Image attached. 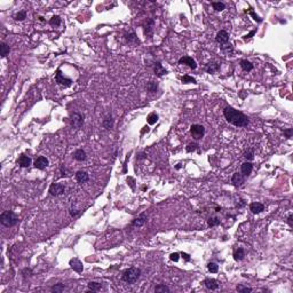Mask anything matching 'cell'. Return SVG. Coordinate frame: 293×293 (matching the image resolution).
Here are the masks:
<instances>
[{
	"instance_id": "e0dca14e",
	"label": "cell",
	"mask_w": 293,
	"mask_h": 293,
	"mask_svg": "<svg viewBox=\"0 0 293 293\" xmlns=\"http://www.w3.org/2000/svg\"><path fill=\"white\" fill-rule=\"evenodd\" d=\"M17 164L21 167H29L31 165V158L25 155H21L20 158L17 159Z\"/></svg>"
},
{
	"instance_id": "d4e9b609",
	"label": "cell",
	"mask_w": 293,
	"mask_h": 293,
	"mask_svg": "<svg viewBox=\"0 0 293 293\" xmlns=\"http://www.w3.org/2000/svg\"><path fill=\"white\" fill-rule=\"evenodd\" d=\"M102 125H103V127L105 129H111L112 126H113V119H112V116H108V117H105L103 119V123H102Z\"/></svg>"
},
{
	"instance_id": "1f68e13d",
	"label": "cell",
	"mask_w": 293,
	"mask_h": 293,
	"mask_svg": "<svg viewBox=\"0 0 293 293\" xmlns=\"http://www.w3.org/2000/svg\"><path fill=\"white\" fill-rule=\"evenodd\" d=\"M146 88H148V91L150 93H155V92H157V89H158V85H157V83H155V81H149L148 85H146Z\"/></svg>"
},
{
	"instance_id": "f35d334b",
	"label": "cell",
	"mask_w": 293,
	"mask_h": 293,
	"mask_svg": "<svg viewBox=\"0 0 293 293\" xmlns=\"http://www.w3.org/2000/svg\"><path fill=\"white\" fill-rule=\"evenodd\" d=\"M198 149V144L197 143H195V142H192V143H189L187 148H186V150H187V152H194V151H196Z\"/></svg>"
},
{
	"instance_id": "4dcf8cb0",
	"label": "cell",
	"mask_w": 293,
	"mask_h": 293,
	"mask_svg": "<svg viewBox=\"0 0 293 293\" xmlns=\"http://www.w3.org/2000/svg\"><path fill=\"white\" fill-rule=\"evenodd\" d=\"M181 80H182V83H183V84H190V83H192V84H197L196 79H195L194 77H191V76H189V75L183 76Z\"/></svg>"
},
{
	"instance_id": "bcb514c9",
	"label": "cell",
	"mask_w": 293,
	"mask_h": 293,
	"mask_svg": "<svg viewBox=\"0 0 293 293\" xmlns=\"http://www.w3.org/2000/svg\"><path fill=\"white\" fill-rule=\"evenodd\" d=\"M170 259L172 260V261H174V262H176V261H179V259H180V254L179 253H172L171 255H170Z\"/></svg>"
},
{
	"instance_id": "ba28073f",
	"label": "cell",
	"mask_w": 293,
	"mask_h": 293,
	"mask_svg": "<svg viewBox=\"0 0 293 293\" xmlns=\"http://www.w3.org/2000/svg\"><path fill=\"white\" fill-rule=\"evenodd\" d=\"M179 63H180V64H186V65H188L190 69H192V70H195L197 68L196 61L194 60L191 56H182L181 59L179 60Z\"/></svg>"
},
{
	"instance_id": "5b68a950",
	"label": "cell",
	"mask_w": 293,
	"mask_h": 293,
	"mask_svg": "<svg viewBox=\"0 0 293 293\" xmlns=\"http://www.w3.org/2000/svg\"><path fill=\"white\" fill-rule=\"evenodd\" d=\"M55 80H56V83L61 85V86L63 87H70L72 85V80L70 79V78H67L63 76V73H62V71L60 69L56 71V75H55Z\"/></svg>"
},
{
	"instance_id": "cb8c5ba5",
	"label": "cell",
	"mask_w": 293,
	"mask_h": 293,
	"mask_svg": "<svg viewBox=\"0 0 293 293\" xmlns=\"http://www.w3.org/2000/svg\"><path fill=\"white\" fill-rule=\"evenodd\" d=\"M10 52V48L6 43H1L0 44V54H1V57H6Z\"/></svg>"
},
{
	"instance_id": "d6986e66",
	"label": "cell",
	"mask_w": 293,
	"mask_h": 293,
	"mask_svg": "<svg viewBox=\"0 0 293 293\" xmlns=\"http://www.w3.org/2000/svg\"><path fill=\"white\" fill-rule=\"evenodd\" d=\"M73 158L78 160V162H84L85 159L87 158V155L86 152H85V150H83V149H78L75 151V154H73Z\"/></svg>"
},
{
	"instance_id": "7a4b0ae2",
	"label": "cell",
	"mask_w": 293,
	"mask_h": 293,
	"mask_svg": "<svg viewBox=\"0 0 293 293\" xmlns=\"http://www.w3.org/2000/svg\"><path fill=\"white\" fill-rule=\"evenodd\" d=\"M140 275H141V270L139 268L132 267L129 269H126L123 275H121V279L127 283V284H134L139 278H140Z\"/></svg>"
},
{
	"instance_id": "681fc988",
	"label": "cell",
	"mask_w": 293,
	"mask_h": 293,
	"mask_svg": "<svg viewBox=\"0 0 293 293\" xmlns=\"http://www.w3.org/2000/svg\"><path fill=\"white\" fill-rule=\"evenodd\" d=\"M292 218H293V216H292V214H290V215L287 216V224H289V226H290V227H291V228H292V227H293Z\"/></svg>"
},
{
	"instance_id": "83f0119b",
	"label": "cell",
	"mask_w": 293,
	"mask_h": 293,
	"mask_svg": "<svg viewBox=\"0 0 293 293\" xmlns=\"http://www.w3.org/2000/svg\"><path fill=\"white\" fill-rule=\"evenodd\" d=\"M146 120H148V124H149V125H154V124H156V123L158 121V115H157L156 112H151V113L148 116Z\"/></svg>"
},
{
	"instance_id": "7402d4cb",
	"label": "cell",
	"mask_w": 293,
	"mask_h": 293,
	"mask_svg": "<svg viewBox=\"0 0 293 293\" xmlns=\"http://www.w3.org/2000/svg\"><path fill=\"white\" fill-rule=\"evenodd\" d=\"M219 70H220V64H218L215 62H211L206 64V71L208 73H214Z\"/></svg>"
},
{
	"instance_id": "e575fe53",
	"label": "cell",
	"mask_w": 293,
	"mask_h": 293,
	"mask_svg": "<svg viewBox=\"0 0 293 293\" xmlns=\"http://www.w3.org/2000/svg\"><path fill=\"white\" fill-rule=\"evenodd\" d=\"M207 269H208L210 273L215 274V273H218V270H219V266L216 265L215 262H210V263L207 265Z\"/></svg>"
},
{
	"instance_id": "8fae6325",
	"label": "cell",
	"mask_w": 293,
	"mask_h": 293,
	"mask_svg": "<svg viewBox=\"0 0 293 293\" xmlns=\"http://www.w3.org/2000/svg\"><path fill=\"white\" fill-rule=\"evenodd\" d=\"M70 267L72 268L75 271H77V273H81L83 270H84V266H83V263H81V261L77 258H73L70 260Z\"/></svg>"
},
{
	"instance_id": "9f6ffc18",
	"label": "cell",
	"mask_w": 293,
	"mask_h": 293,
	"mask_svg": "<svg viewBox=\"0 0 293 293\" xmlns=\"http://www.w3.org/2000/svg\"><path fill=\"white\" fill-rule=\"evenodd\" d=\"M39 20H40L41 22H44V17H43V16H40V17H39Z\"/></svg>"
},
{
	"instance_id": "30bf717a",
	"label": "cell",
	"mask_w": 293,
	"mask_h": 293,
	"mask_svg": "<svg viewBox=\"0 0 293 293\" xmlns=\"http://www.w3.org/2000/svg\"><path fill=\"white\" fill-rule=\"evenodd\" d=\"M48 166V159L44 156H39L37 159L35 160V167L38 170H45L46 167Z\"/></svg>"
},
{
	"instance_id": "ab89813d",
	"label": "cell",
	"mask_w": 293,
	"mask_h": 293,
	"mask_svg": "<svg viewBox=\"0 0 293 293\" xmlns=\"http://www.w3.org/2000/svg\"><path fill=\"white\" fill-rule=\"evenodd\" d=\"M237 291L241 293H250L252 292V289L247 286H243V285H237Z\"/></svg>"
},
{
	"instance_id": "f5cc1de1",
	"label": "cell",
	"mask_w": 293,
	"mask_h": 293,
	"mask_svg": "<svg viewBox=\"0 0 293 293\" xmlns=\"http://www.w3.org/2000/svg\"><path fill=\"white\" fill-rule=\"evenodd\" d=\"M146 132H149V127H148V126L143 127V129H142V132H141V133H142V134H144Z\"/></svg>"
},
{
	"instance_id": "603a6c76",
	"label": "cell",
	"mask_w": 293,
	"mask_h": 293,
	"mask_svg": "<svg viewBox=\"0 0 293 293\" xmlns=\"http://www.w3.org/2000/svg\"><path fill=\"white\" fill-rule=\"evenodd\" d=\"M234 259L236 260V261H241V260H243L244 259V257H245V252H244V250L242 249V247H238V249H236V250L234 251Z\"/></svg>"
},
{
	"instance_id": "d6a6232c",
	"label": "cell",
	"mask_w": 293,
	"mask_h": 293,
	"mask_svg": "<svg viewBox=\"0 0 293 293\" xmlns=\"http://www.w3.org/2000/svg\"><path fill=\"white\" fill-rule=\"evenodd\" d=\"M65 290V285L62 284V283H59V284L54 285L52 287V292H55V293H60V292H63Z\"/></svg>"
},
{
	"instance_id": "6da1fadb",
	"label": "cell",
	"mask_w": 293,
	"mask_h": 293,
	"mask_svg": "<svg viewBox=\"0 0 293 293\" xmlns=\"http://www.w3.org/2000/svg\"><path fill=\"white\" fill-rule=\"evenodd\" d=\"M223 116L226 120L236 127H245L249 124V118L243 113L231 107H227L223 110Z\"/></svg>"
},
{
	"instance_id": "db71d44e",
	"label": "cell",
	"mask_w": 293,
	"mask_h": 293,
	"mask_svg": "<svg viewBox=\"0 0 293 293\" xmlns=\"http://www.w3.org/2000/svg\"><path fill=\"white\" fill-rule=\"evenodd\" d=\"M221 211V207H215V212H220Z\"/></svg>"
},
{
	"instance_id": "9a60e30c",
	"label": "cell",
	"mask_w": 293,
	"mask_h": 293,
	"mask_svg": "<svg viewBox=\"0 0 293 293\" xmlns=\"http://www.w3.org/2000/svg\"><path fill=\"white\" fill-rule=\"evenodd\" d=\"M252 170H253V164L250 163V162H245L241 166V172L244 176H249L252 173Z\"/></svg>"
},
{
	"instance_id": "f907efd6",
	"label": "cell",
	"mask_w": 293,
	"mask_h": 293,
	"mask_svg": "<svg viewBox=\"0 0 293 293\" xmlns=\"http://www.w3.org/2000/svg\"><path fill=\"white\" fill-rule=\"evenodd\" d=\"M181 255L183 257V258H184V260H186V261H190V255H189V254H187V253H182Z\"/></svg>"
},
{
	"instance_id": "4fadbf2b",
	"label": "cell",
	"mask_w": 293,
	"mask_h": 293,
	"mask_svg": "<svg viewBox=\"0 0 293 293\" xmlns=\"http://www.w3.org/2000/svg\"><path fill=\"white\" fill-rule=\"evenodd\" d=\"M245 179H244V175L242 173H234L233 176H231V183H233L235 187H241L242 184L244 183Z\"/></svg>"
},
{
	"instance_id": "4316f807",
	"label": "cell",
	"mask_w": 293,
	"mask_h": 293,
	"mask_svg": "<svg viewBox=\"0 0 293 293\" xmlns=\"http://www.w3.org/2000/svg\"><path fill=\"white\" fill-rule=\"evenodd\" d=\"M87 286H88V290L94 291V292H96V291H100V290H101V287H102V285L100 284V283H97V282H89Z\"/></svg>"
},
{
	"instance_id": "c3c4849f",
	"label": "cell",
	"mask_w": 293,
	"mask_h": 293,
	"mask_svg": "<svg viewBox=\"0 0 293 293\" xmlns=\"http://www.w3.org/2000/svg\"><path fill=\"white\" fill-rule=\"evenodd\" d=\"M255 32H257V30H253V31H251V32H250V33H249V35H246V36H245V37H244V40H247V39H250L251 37H252V36L254 35Z\"/></svg>"
},
{
	"instance_id": "277c9868",
	"label": "cell",
	"mask_w": 293,
	"mask_h": 293,
	"mask_svg": "<svg viewBox=\"0 0 293 293\" xmlns=\"http://www.w3.org/2000/svg\"><path fill=\"white\" fill-rule=\"evenodd\" d=\"M190 133L192 135V138L196 139V140H199L204 136L205 134V128L203 125H199V124H194L190 126Z\"/></svg>"
},
{
	"instance_id": "52a82bcc",
	"label": "cell",
	"mask_w": 293,
	"mask_h": 293,
	"mask_svg": "<svg viewBox=\"0 0 293 293\" xmlns=\"http://www.w3.org/2000/svg\"><path fill=\"white\" fill-rule=\"evenodd\" d=\"M71 123L72 126L76 129H79L83 125H84V117L83 115H80L79 112H75L71 115Z\"/></svg>"
},
{
	"instance_id": "2e32d148",
	"label": "cell",
	"mask_w": 293,
	"mask_h": 293,
	"mask_svg": "<svg viewBox=\"0 0 293 293\" xmlns=\"http://www.w3.org/2000/svg\"><path fill=\"white\" fill-rule=\"evenodd\" d=\"M146 222V213H142V214H140L138 218H135L132 221V226L133 227H142Z\"/></svg>"
},
{
	"instance_id": "ffe728a7",
	"label": "cell",
	"mask_w": 293,
	"mask_h": 293,
	"mask_svg": "<svg viewBox=\"0 0 293 293\" xmlns=\"http://www.w3.org/2000/svg\"><path fill=\"white\" fill-rule=\"evenodd\" d=\"M154 70H155V73L158 76V77H163L164 75L167 73L166 69L162 65V63H159V62L155 63V68H154Z\"/></svg>"
},
{
	"instance_id": "7c38bea8",
	"label": "cell",
	"mask_w": 293,
	"mask_h": 293,
	"mask_svg": "<svg viewBox=\"0 0 293 293\" xmlns=\"http://www.w3.org/2000/svg\"><path fill=\"white\" fill-rule=\"evenodd\" d=\"M204 284L211 291H215V290L219 289V286H220V283L216 279H214V278H206L204 281Z\"/></svg>"
},
{
	"instance_id": "7dc6e473",
	"label": "cell",
	"mask_w": 293,
	"mask_h": 293,
	"mask_svg": "<svg viewBox=\"0 0 293 293\" xmlns=\"http://www.w3.org/2000/svg\"><path fill=\"white\" fill-rule=\"evenodd\" d=\"M61 172H62V175H63V176H64V175H69V171L67 170L65 166H62V167H61Z\"/></svg>"
},
{
	"instance_id": "3957f363",
	"label": "cell",
	"mask_w": 293,
	"mask_h": 293,
	"mask_svg": "<svg viewBox=\"0 0 293 293\" xmlns=\"http://www.w3.org/2000/svg\"><path fill=\"white\" fill-rule=\"evenodd\" d=\"M0 222L2 223V226L10 228V227H14L15 224L17 223L18 218L13 211H5L0 215Z\"/></svg>"
},
{
	"instance_id": "9c48e42d",
	"label": "cell",
	"mask_w": 293,
	"mask_h": 293,
	"mask_svg": "<svg viewBox=\"0 0 293 293\" xmlns=\"http://www.w3.org/2000/svg\"><path fill=\"white\" fill-rule=\"evenodd\" d=\"M215 40H216V43L220 44V45H224V44H227L228 41H229V35H228V32H227V31H224V30L219 31V32L216 33Z\"/></svg>"
},
{
	"instance_id": "8992f818",
	"label": "cell",
	"mask_w": 293,
	"mask_h": 293,
	"mask_svg": "<svg viewBox=\"0 0 293 293\" xmlns=\"http://www.w3.org/2000/svg\"><path fill=\"white\" fill-rule=\"evenodd\" d=\"M49 194L52 196H60V195H63L64 191H65V186L62 184V183H53L51 184L49 187Z\"/></svg>"
},
{
	"instance_id": "ac0fdd59",
	"label": "cell",
	"mask_w": 293,
	"mask_h": 293,
	"mask_svg": "<svg viewBox=\"0 0 293 293\" xmlns=\"http://www.w3.org/2000/svg\"><path fill=\"white\" fill-rule=\"evenodd\" d=\"M76 180L79 183H85L89 180V176H88V173L85 171H78L76 173Z\"/></svg>"
},
{
	"instance_id": "484cf974",
	"label": "cell",
	"mask_w": 293,
	"mask_h": 293,
	"mask_svg": "<svg viewBox=\"0 0 293 293\" xmlns=\"http://www.w3.org/2000/svg\"><path fill=\"white\" fill-rule=\"evenodd\" d=\"M241 68L244 71H252L253 70V64L251 63L250 61H247V60H243V61H241Z\"/></svg>"
},
{
	"instance_id": "f6af8a7d",
	"label": "cell",
	"mask_w": 293,
	"mask_h": 293,
	"mask_svg": "<svg viewBox=\"0 0 293 293\" xmlns=\"http://www.w3.org/2000/svg\"><path fill=\"white\" fill-rule=\"evenodd\" d=\"M283 133H284V135L286 136V139H291L292 138L293 131H292V128H287V129H284Z\"/></svg>"
},
{
	"instance_id": "816d5d0a",
	"label": "cell",
	"mask_w": 293,
	"mask_h": 293,
	"mask_svg": "<svg viewBox=\"0 0 293 293\" xmlns=\"http://www.w3.org/2000/svg\"><path fill=\"white\" fill-rule=\"evenodd\" d=\"M70 214H71L72 216H77L78 215V211L77 210H71V211H70Z\"/></svg>"
},
{
	"instance_id": "60d3db41",
	"label": "cell",
	"mask_w": 293,
	"mask_h": 293,
	"mask_svg": "<svg viewBox=\"0 0 293 293\" xmlns=\"http://www.w3.org/2000/svg\"><path fill=\"white\" fill-rule=\"evenodd\" d=\"M26 18V12L22 10V12H18L17 14L15 15V20L16 21H23Z\"/></svg>"
},
{
	"instance_id": "7bdbcfd3",
	"label": "cell",
	"mask_w": 293,
	"mask_h": 293,
	"mask_svg": "<svg viewBox=\"0 0 293 293\" xmlns=\"http://www.w3.org/2000/svg\"><path fill=\"white\" fill-rule=\"evenodd\" d=\"M32 274H33V273H32V269H31V268H24V269L22 270V275H23L24 278H26V277H30Z\"/></svg>"
},
{
	"instance_id": "d590c367",
	"label": "cell",
	"mask_w": 293,
	"mask_h": 293,
	"mask_svg": "<svg viewBox=\"0 0 293 293\" xmlns=\"http://www.w3.org/2000/svg\"><path fill=\"white\" fill-rule=\"evenodd\" d=\"M49 24H51L52 26H59V25H61V17H60V16H57V15L53 16V17L49 20Z\"/></svg>"
},
{
	"instance_id": "f1b7e54d",
	"label": "cell",
	"mask_w": 293,
	"mask_h": 293,
	"mask_svg": "<svg viewBox=\"0 0 293 293\" xmlns=\"http://www.w3.org/2000/svg\"><path fill=\"white\" fill-rule=\"evenodd\" d=\"M207 224H208V227H216L220 224V220L216 216H212L207 220Z\"/></svg>"
},
{
	"instance_id": "836d02e7",
	"label": "cell",
	"mask_w": 293,
	"mask_h": 293,
	"mask_svg": "<svg viewBox=\"0 0 293 293\" xmlns=\"http://www.w3.org/2000/svg\"><path fill=\"white\" fill-rule=\"evenodd\" d=\"M212 7L216 12H221V10H223L226 8V5H224L223 2H220L219 1V2H212Z\"/></svg>"
},
{
	"instance_id": "74e56055",
	"label": "cell",
	"mask_w": 293,
	"mask_h": 293,
	"mask_svg": "<svg viewBox=\"0 0 293 293\" xmlns=\"http://www.w3.org/2000/svg\"><path fill=\"white\" fill-rule=\"evenodd\" d=\"M244 158L247 159V160H252L254 158V151L252 149H247L245 152H244Z\"/></svg>"
},
{
	"instance_id": "5bb4252c",
	"label": "cell",
	"mask_w": 293,
	"mask_h": 293,
	"mask_svg": "<svg viewBox=\"0 0 293 293\" xmlns=\"http://www.w3.org/2000/svg\"><path fill=\"white\" fill-rule=\"evenodd\" d=\"M250 211L253 214H259V213L265 211V206H263V204H261L259 202H253L250 205Z\"/></svg>"
},
{
	"instance_id": "44dd1931",
	"label": "cell",
	"mask_w": 293,
	"mask_h": 293,
	"mask_svg": "<svg viewBox=\"0 0 293 293\" xmlns=\"http://www.w3.org/2000/svg\"><path fill=\"white\" fill-rule=\"evenodd\" d=\"M154 24H155V22H154V20L152 18H150V20H148V22H146V24L144 25V35L146 36H152V30H154Z\"/></svg>"
},
{
	"instance_id": "ee69618b",
	"label": "cell",
	"mask_w": 293,
	"mask_h": 293,
	"mask_svg": "<svg viewBox=\"0 0 293 293\" xmlns=\"http://www.w3.org/2000/svg\"><path fill=\"white\" fill-rule=\"evenodd\" d=\"M220 48L222 49V51H224V52H231L233 51V47H231V45L230 44H224V45H221L220 46Z\"/></svg>"
},
{
	"instance_id": "f546056e",
	"label": "cell",
	"mask_w": 293,
	"mask_h": 293,
	"mask_svg": "<svg viewBox=\"0 0 293 293\" xmlns=\"http://www.w3.org/2000/svg\"><path fill=\"white\" fill-rule=\"evenodd\" d=\"M126 39H127V41H128L129 44H139L138 37L135 36L134 32H131L129 35L126 36Z\"/></svg>"
},
{
	"instance_id": "11a10c76",
	"label": "cell",
	"mask_w": 293,
	"mask_h": 293,
	"mask_svg": "<svg viewBox=\"0 0 293 293\" xmlns=\"http://www.w3.org/2000/svg\"><path fill=\"white\" fill-rule=\"evenodd\" d=\"M180 167H181V166H180V164H178V165H176V167H175V168H176V170H179Z\"/></svg>"
},
{
	"instance_id": "8d00e7d4",
	"label": "cell",
	"mask_w": 293,
	"mask_h": 293,
	"mask_svg": "<svg viewBox=\"0 0 293 293\" xmlns=\"http://www.w3.org/2000/svg\"><path fill=\"white\" fill-rule=\"evenodd\" d=\"M155 291L157 293H159V292H170V289H168V287H167L165 284H158L155 287Z\"/></svg>"
},
{
	"instance_id": "b9f144b4",
	"label": "cell",
	"mask_w": 293,
	"mask_h": 293,
	"mask_svg": "<svg viewBox=\"0 0 293 293\" xmlns=\"http://www.w3.org/2000/svg\"><path fill=\"white\" fill-rule=\"evenodd\" d=\"M249 13H250V15H251V16H252V17H253V20H254V21H257L258 23H261V22H262V18L260 17L259 15H257V14L254 13V10H253V9H252V8H250V10H249Z\"/></svg>"
}]
</instances>
